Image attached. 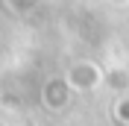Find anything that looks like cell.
I'll return each instance as SVG.
<instances>
[{
	"label": "cell",
	"mask_w": 129,
	"mask_h": 126,
	"mask_svg": "<svg viewBox=\"0 0 129 126\" xmlns=\"http://www.w3.org/2000/svg\"><path fill=\"white\" fill-rule=\"evenodd\" d=\"M68 85L76 88V91H91V88H97L100 82H103V73H100V68H97L94 62H76L68 71Z\"/></svg>",
	"instance_id": "obj_1"
},
{
	"label": "cell",
	"mask_w": 129,
	"mask_h": 126,
	"mask_svg": "<svg viewBox=\"0 0 129 126\" xmlns=\"http://www.w3.org/2000/svg\"><path fill=\"white\" fill-rule=\"evenodd\" d=\"M68 97H71V85H68V79H50L47 88H44V106L53 111L64 109L68 106Z\"/></svg>",
	"instance_id": "obj_2"
},
{
	"label": "cell",
	"mask_w": 129,
	"mask_h": 126,
	"mask_svg": "<svg viewBox=\"0 0 129 126\" xmlns=\"http://www.w3.org/2000/svg\"><path fill=\"white\" fill-rule=\"evenodd\" d=\"M114 117L120 120V123H129V100H120L114 106Z\"/></svg>",
	"instance_id": "obj_3"
}]
</instances>
